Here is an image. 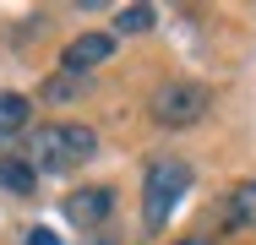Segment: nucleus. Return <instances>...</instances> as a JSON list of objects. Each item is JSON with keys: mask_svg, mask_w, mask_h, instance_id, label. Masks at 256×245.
Returning <instances> with one entry per match:
<instances>
[{"mask_svg": "<svg viewBox=\"0 0 256 245\" xmlns=\"http://www.w3.org/2000/svg\"><path fill=\"white\" fill-rule=\"evenodd\" d=\"M22 245H60V234H50V229H28Z\"/></svg>", "mask_w": 256, "mask_h": 245, "instance_id": "11", "label": "nucleus"}, {"mask_svg": "<svg viewBox=\"0 0 256 245\" xmlns=\"http://www.w3.org/2000/svg\"><path fill=\"white\" fill-rule=\"evenodd\" d=\"M109 49H114V38H109V33H82V38H71V44H66L60 66H66L71 76H82V71H93V66H104V60H109Z\"/></svg>", "mask_w": 256, "mask_h": 245, "instance_id": "5", "label": "nucleus"}, {"mask_svg": "<svg viewBox=\"0 0 256 245\" xmlns=\"http://www.w3.org/2000/svg\"><path fill=\"white\" fill-rule=\"evenodd\" d=\"M22 126H28V98L22 93H0V142L16 136Z\"/></svg>", "mask_w": 256, "mask_h": 245, "instance_id": "9", "label": "nucleus"}, {"mask_svg": "<svg viewBox=\"0 0 256 245\" xmlns=\"http://www.w3.org/2000/svg\"><path fill=\"white\" fill-rule=\"evenodd\" d=\"M109 207H114V191H109V186H88V191H71L60 202V212H66L76 229H98L104 218H109Z\"/></svg>", "mask_w": 256, "mask_h": 245, "instance_id": "4", "label": "nucleus"}, {"mask_svg": "<svg viewBox=\"0 0 256 245\" xmlns=\"http://www.w3.org/2000/svg\"><path fill=\"white\" fill-rule=\"evenodd\" d=\"M71 93H76V76H71V71H60L50 88H44V98H50V104H71Z\"/></svg>", "mask_w": 256, "mask_h": 245, "instance_id": "10", "label": "nucleus"}, {"mask_svg": "<svg viewBox=\"0 0 256 245\" xmlns=\"http://www.w3.org/2000/svg\"><path fill=\"white\" fill-rule=\"evenodd\" d=\"M33 186H38V174H33V164H28V158H0V191L28 196Z\"/></svg>", "mask_w": 256, "mask_h": 245, "instance_id": "7", "label": "nucleus"}, {"mask_svg": "<svg viewBox=\"0 0 256 245\" xmlns=\"http://www.w3.org/2000/svg\"><path fill=\"white\" fill-rule=\"evenodd\" d=\"M174 245H212L207 234H191V240H174Z\"/></svg>", "mask_w": 256, "mask_h": 245, "instance_id": "12", "label": "nucleus"}, {"mask_svg": "<svg viewBox=\"0 0 256 245\" xmlns=\"http://www.w3.org/2000/svg\"><path fill=\"white\" fill-rule=\"evenodd\" d=\"M186 186H191V169L180 158H153L148 174H142V224L164 229L174 218V207L186 202Z\"/></svg>", "mask_w": 256, "mask_h": 245, "instance_id": "2", "label": "nucleus"}, {"mask_svg": "<svg viewBox=\"0 0 256 245\" xmlns=\"http://www.w3.org/2000/svg\"><path fill=\"white\" fill-rule=\"evenodd\" d=\"M207 88L202 82H164L153 93V120L158 126H191V120H202L207 114Z\"/></svg>", "mask_w": 256, "mask_h": 245, "instance_id": "3", "label": "nucleus"}, {"mask_svg": "<svg viewBox=\"0 0 256 245\" xmlns=\"http://www.w3.org/2000/svg\"><path fill=\"white\" fill-rule=\"evenodd\" d=\"M153 22H158V6H148V0L126 6V11H114V33H148Z\"/></svg>", "mask_w": 256, "mask_h": 245, "instance_id": "8", "label": "nucleus"}, {"mask_svg": "<svg viewBox=\"0 0 256 245\" xmlns=\"http://www.w3.org/2000/svg\"><path fill=\"white\" fill-rule=\"evenodd\" d=\"M229 229H240V234L256 229V180H240L229 191Z\"/></svg>", "mask_w": 256, "mask_h": 245, "instance_id": "6", "label": "nucleus"}, {"mask_svg": "<svg viewBox=\"0 0 256 245\" xmlns=\"http://www.w3.org/2000/svg\"><path fill=\"white\" fill-rule=\"evenodd\" d=\"M98 152V136L88 126H38V136L28 147V164L44 169V174H60V169H76Z\"/></svg>", "mask_w": 256, "mask_h": 245, "instance_id": "1", "label": "nucleus"}]
</instances>
